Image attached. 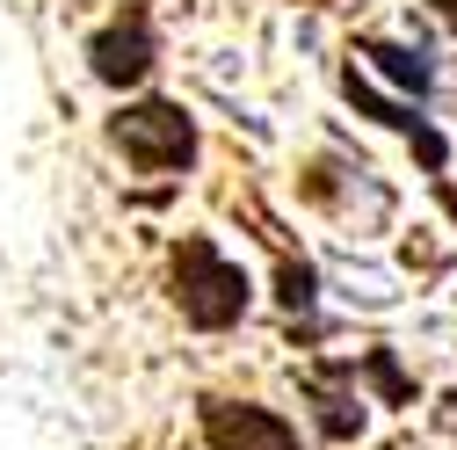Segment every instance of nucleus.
<instances>
[{"label": "nucleus", "instance_id": "1", "mask_svg": "<svg viewBox=\"0 0 457 450\" xmlns=\"http://www.w3.org/2000/svg\"><path fill=\"white\" fill-rule=\"evenodd\" d=\"M175 298H182V312L196 327H233L247 312V276L225 262L211 240H189L175 254Z\"/></svg>", "mask_w": 457, "mask_h": 450}, {"label": "nucleus", "instance_id": "2", "mask_svg": "<svg viewBox=\"0 0 457 450\" xmlns=\"http://www.w3.org/2000/svg\"><path fill=\"white\" fill-rule=\"evenodd\" d=\"M109 138H117L124 160H138V167H182V160L196 153V124L182 117L175 102H138V109H124V117L109 124Z\"/></svg>", "mask_w": 457, "mask_h": 450}, {"label": "nucleus", "instance_id": "3", "mask_svg": "<svg viewBox=\"0 0 457 450\" xmlns=\"http://www.w3.org/2000/svg\"><path fill=\"white\" fill-rule=\"evenodd\" d=\"M87 59H95V73H102L109 88H131V80H145V66H153V29H145V15L131 8V22L102 29V37L87 44Z\"/></svg>", "mask_w": 457, "mask_h": 450}, {"label": "nucleus", "instance_id": "4", "mask_svg": "<svg viewBox=\"0 0 457 450\" xmlns=\"http://www.w3.org/2000/svg\"><path fill=\"white\" fill-rule=\"evenodd\" d=\"M211 443L218 450H298L291 421H276L269 407H211Z\"/></svg>", "mask_w": 457, "mask_h": 450}, {"label": "nucleus", "instance_id": "5", "mask_svg": "<svg viewBox=\"0 0 457 450\" xmlns=\"http://www.w3.org/2000/svg\"><path fill=\"white\" fill-rule=\"evenodd\" d=\"M363 59H378V73H392L399 88L428 95V59H421V51H407V44H363Z\"/></svg>", "mask_w": 457, "mask_h": 450}, {"label": "nucleus", "instance_id": "6", "mask_svg": "<svg viewBox=\"0 0 457 450\" xmlns=\"http://www.w3.org/2000/svg\"><path fill=\"white\" fill-rule=\"evenodd\" d=\"M320 421H327V436H349V429H363V400L327 392V400H320Z\"/></svg>", "mask_w": 457, "mask_h": 450}, {"label": "nucleus", "instance_id": "7", "mask_svg": "<svg viewBox=\"0 0 457 450\" xmlns=\"http://www.w3.org/2000/svg\"><path fill=\"white\" fill-rule=\"evenodd\" d=\"M283 305H312V269H283Z\"/></svg>", "mask_w": 457, "mask_h": 450}, {"label": "nucleus", "instance_id": "8", "mask_svg": "<svg viewBox=\"0 0 457 450\" xmlns=\"http://www.w3.org/2000/svg\"><path fill=\"white\" fill-rule=\"evenodd\" d=\"M443 15H450V22H457V0H443Z\"/></svg>", "mask_w": 457, "mask_h": 450}]
</instances>
